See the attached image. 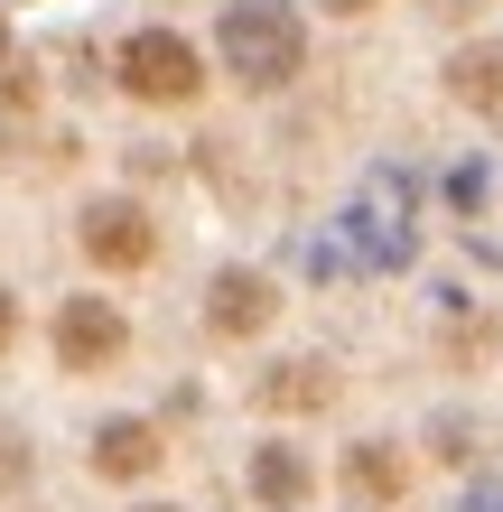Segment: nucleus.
I'll use <instances>...</instances> for the list:
<instances>
[{
  "instance_id": "nucleus-7",
  "label": "nucleus",
  "mask_w": 503,
  "mask_h": 512,
  "mask_svg": "<svg viewBox=\"0 0 503 512\" xmlns=\"http://www.w3.org/2000/svg\"><path fill=\"white\" fill-rule=\"evenodd\" d=\"M448 84L466 103H503V47H466L457 66H448Z\"/></svg>"
},
{
  "instance_id": "nucleus-14",
  "label": "nucleus",
  "mask_w": 503,
  "mask_h": 512,
  "mask_svg": "<svg viewBox=\"0 0 503 512\" xmlns=\"http://www.w3.org/2000/svg\"><path fill=\"white\" fill-rule=\"evenodd\" d=\"M140 512H168V503H140Z\"/></svg>"
},
{
  "instance_id": "nucleus-3",
  "label": "nucleus",
  "mask_w": 503,
  "mask_h": 512,
  "mask_svg": "<svg viewBox=\"0 0 503 512\" xmlns=\"http://www.w3.org/2000/svg\"><path fill=\"white\" fill-rule=\"evenodd\" d=\"M122 345H131V326H122L112 298H66V308H56V364H66V373L122 364Z\"/></svg>"
},
{
  "instance_id": "nucleus-5",
  "label": "nucleus",
  "mask_w": 503,
  "mask_h": 512,
  "mask_svg": "<svg viewBox=\"0 0 503 512\" xmlns=\"http://www.w3.org/2000/svg\"><path fill=\"white\" fill-rule=\"evenodd\" d=\"M271 308H280V289L261 280V270H224L215 298H205V326H215V336H261Z\"/></svg>"
},
{
  "instance_id": "nucleus-2",
  "label": "nucleus",
  "mask_w": 503,
  "mask_h": 512,
  "mask_svg": "<svg viewBox=\"0 0 503 512\" xmlns=\"http://www.w3.org/2000/svg\"><path fill=\"white\" fill-rule=\"evenodd\" d=\"M196 47L177 38V28H140V38H122V94L131 103H196Z\"/></svg>"
},
{
  "instance_id": "nucleus-12",
  "label": "nucleus",
  "mask_w": 503,
  "mask_h": 512,
  "mask_svg": "<svg viewBox=\"0 0 503 512\" xmlns=\"http://www.w3.org/2000/svg\"><path fill=\"white\" fill-rule=\"evenodd\" d=\"M317 10H336V19H354V10H373V0H317Z\"/></svg>"
},
{
  "instance_id": "nucleus-8",
  "label": "nucleus",
  "mask_w": 503,
  "mask_h": 512,
  "mask_svg": "<svg viewBox=\"0 0 503 512\" xmlns=\"http://www.w3.org/2000/svg\"><path fill=\"white\" fill-rule=\"evenodd\" d=\"M252 485H261V503H299V494H308V466L289 457V447H261V466H252Z\"/></svg>"
},
{
  "instance_id": "nucleus-10",
  "label": "nucleus",
  "mask_w": 503,
  "mask_h": 512,
  "mask_svg": "<svg viewBox=\"0 0 503 512\" xmlns=\"http://www.w3.org/2000/svg\"><path fill=\"white\" fill-rule=\"evenodd\" d=\"M354 485H364V494H401V457L364 447V457H354Z\"/></svg>"
},
{
  "instance_id": "nucleus-1",
  "label": "nucleus",
  "mask_w": 503,
  "mask_h": 512,
  "mask_svg": "<svg viewBox=\"0 0 503 512\" xmlns=\"http://www.w3.org/2000/svg\"><path fill=\"white\" fill-rule=\"evenodd\" d=\"M215 56L252 94H271V84H289L308 66V28H299V10H280V0H233L224 28H215Z\"/></svg>"
},
{
  "instance_id": "nucleus-13",
  "label": "nucleus",
  "mask_w": 503,
  "mask_h": 512,
  "mask_svg": "<svg viewBox=\"0 0 503 512\" xmlns=\"http://www.w3.org/2000/svg\"><path fill=\"white\" fill-rule=\"evenodd\" d=\"M0 56H10V28H0Z\"/></svg>"
},
{
  "instance_id": "nucleus-4",
  "label": "nucleus",
  "mask_w": 503,
  "mask_h": 512,
  "mask_svg": "<svg viewBox=\"0 0 503 512\" xmlns=\"http://www.w3.org/2000/svg\"><path fill=\"white\" fill-rule=\"evenodd\" d=\"M84 252H94V270H140L159 252V233H150V215H140V205H94V215H84Z\"/></svg>"
},
{
  "instance_id": "nucleus-6",
  "label": "nucleus",
  "mask_w": 503,
  "mask_h": 512,
  "mask_svg": "<svg viewBox=\"0 0 503 512\" xmlns=\"http://www.w3.org/2000/svg\"><path fill=\"white\" fill-rule=\"evenodd\" d=\"M150 466H159V429L150 419H112V429L94 438V475H112V485H140Z\"/></svg>"
},
{
  "instance_id": "nucleus-9",
  "label": "nucleus",
  "mask_w": 503,
  "mask_h": 512,
  "mask_svg": "<svg viewBox=\"0 0 503 512\" xmlns=\"http://www.w3.org/2000/svg\"><path fill=\"white\" fill-rule=\"evenodd\" d=\"M261 401H271V410H308V401H327V373H271Z\"/></svg>"
},
{
  "instance_id": "nucleus-11",
  "label": "nucleus",
  "mask_w": 503,
  "mask_h": 512,
  "mask_svg": "<svg viewBox=\"0 0 503 512\" xmlns=\"http://www.w3.org/2000/svg\"><path fill=\"white\" fill-rule=\"evenodd\" d=\"M10 336H19V308H10V289H0V354H10Z\"/></svg>"
}]
</instances>
